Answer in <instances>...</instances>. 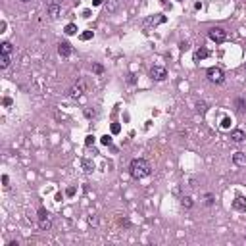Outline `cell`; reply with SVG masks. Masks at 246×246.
Instances as JSON below:
<instances>
[{
  "instance_id": "6da1fadb",
  "label": "cell",
  "mask_w": 246,
  "mask_h": 246,
  "mask_svg": "<svg viewBox=\"0 0 246 246\" xmlns=\"http://www.w3.org/2000/svg\"><path fill=\"white\" fill-rule=\"evenodd\" d=\"M129 173H131L133 179H144L152 173V167L144 158H135V160L129 163Z\"/></svg>"
},
{
  "instance_id": "7a4b0ae2",
  "label": "cell",
  "mask_w": 246,
  "mask_h": 246,
  "mask_svg": "<svg viewBox=\"0 0 246 246\" xmlns=\"http://www.w3.org/2000/svg\"><path fill=\"white\" fill-rule=\"evenodd\" d=\"M208 37L212 39L213 42H225L227 40V31L223 27H212L208 31Z\"/></svg>"
},
{
  "instance_id": "3957f363",
  "label": "cell",
  "mask_w": 246,
  "mask_h": 246,
  "mask_svg": "<svg viewBox=\"0 0 246 246\" xmlns=\"http://www.w3.org/2000/svg\"><path fill=\"white\" fill-rule=\"evenodd\" d=\"M206 75H208L209 81L215 83V85H221L223 81H225V73H223L219 67H209V69L206 71Z\"/></svg>"
},
{
  "instance_id": "277c9868",
  "label": "cell",
  "mask_w": 246,
  "mask_h": 246,
  "mask_svg": "<svg viewBox=\"0 0 246 246\" xmlns=\"http://www.w3.org/2000/svg\"><path fill=\"white\" fill-rule=\"evenodd\" d=\"M44 4H46V10H48V16L56 19L58 16H60V12H62V6L58 0H44Z\"/></svg>"
},
{
  "instance_id": "5b68a950",
  "label": "cell",
  "mask_w": 246,
  "mask_h": 246,
  "mask_svg": "<svg viewBox=\"0 0 246 246\" xmlns=\"http://www.w3.org/2000/svg\"><path fill=\"white\" fill-rule=\"evenodd\" d=\"M85 92H86V85H85V81H79L77 85H73V86L69 89V96L73 98V100H77V98H81Z\"/></svg>"
},
{
  "instance_id": "8992f818",
  "label": "cell",
  "mask_w": 246,
  "mask_h": 246,
  "mask_svg": "<svg viewBox=\"0 0 246 246\" xmlns=\"http://www.w3.org/2000/svg\"><path fill=\"white\" fill-rule=\"evenodd\" d=\"M150 77L154 79V81H163V79L167 77V71H165V67H162V66H154L150 69Z\"/></svg>"
},
{
  "instance_id": "52a82bcc",
  "label": "cell",
  "mask_w": 246,
  "mask_h": 246,
  "mask_svg": "<svg viewBox=\"0 0 246 246\" xmlns=\"http://www.w3.org/2000/svg\"><path fill=\"white\" fill-rule=\"evenodd\" d=\"M58 52H60V56L67 58V56H71L73 48H71V44H69V42H60V44H58Z\"/></svg>"
},
{
  "instance_id": "ba28073f",
  "label": "cell",
  "mask_w": 246,
  "mask_h": 246,
  "mask_svg": "<svg viewBox=\"0 0 246 246\" xmlns=\"http://www.w3.org/2000/svg\"><path fill=\"white\" fill-rule=\"evenodd\" d=\"M233 208H235V209H238V212H244V209H246V198L236 196V198L233 200Z\"/></svg>"
},
{
  "instance_id": "9c48e42d",
  "label": "cell",
  "mask_w": 246,
  "mask_h": 246,
  "mask_svg": "<svg viewBox=\"0 0 246 246\" xmlns=\"http://www.w3.org/2000/svg\"><path fill=\"white\" fill-rule=\"evenodd\" d=\"M231 139H233L235 142H242L246 139V133L242 131V129H235V131H231Z\"/></svg>"
},
{
  "instance_id": "30bf717a",
  "label": "cell",
  "mask_w": 246,
  "mask_h": 246,
  "mask_svg": "<svg viewBox=\"0 0 246 246\" xmlns=\"http://www.w3.org/2000/svg\"><path fill=\"white\" fill-rule=\"evenodd\" d=\"M209 56V52H208V48H204V46H200L196 52H194V62H200V60H204V58H208Z\"/></svg>"
},
{
  "instance_id": "8fae6325",
  "label": "cell",
  "mask_w": 246,
  "mask_h": 246,
  "mask_svg": "<svg viewBox=\"0 0 246 246\" xmlns=\"http://www.w3.org/2000/svg\"><path fill=\"white\" fill-rule=\"evenodd\" d=\"M39 227H40V231H50V227H52V219H50V215H48V217L39 219Z\"/></svg>"
},
{
  "instance_id": "7c38bea8",
  "label": "cell",
  "mask_w": 246,
  "mask_h": 246,
  "mask_svg": "<svg viewBox=\"0 0 246 246\" xmlns=\"http://www.w3.org/2000/svg\"><path fill=\"white\" fill-rule=\"evenodd\" d=\"M233 162H235L236 165H246V154H244V152H235Z\"/></svg>"
},
{
  "instance_id": "4fadbf2b",
  "label": "cell",
  "mask_w": 246,
  "mask_h": 246,
  "mask_svg": "<svg viewBox=\"0 0 246 246\" xmlns=\"http://www.w3.org/2000/svg\"><path fill=\"white\" fill-rule=\"evenodd\" d=\"M106 10L110 12V13L117 12L119 10V0H108V2H106Z\"/></svg>"
},
{
  "instance_id": "5bb4252c",
  "label": "cell",
  "mask_w": 246,
  "mask_h": 246,
  "mask_svg": "<svg viewBox=\"0 0 246 246\" xmlns=\"http://www.w3.org/2000/svg\"><path fill=\"white\" fill-rule=\"evenodd\" d=\"M235 108H236L238 113H244L246 112V100L244 98H236L235 100Z\"/></svg>"
},
{
  "instance_id": "9a60e30c",
  "label": "cell",
  "mask_w": 246,
  "mask_h": 246,
  "mask_svg": "<svg viewBox=\"0 0 246 246\" xmlns=\"http://www.w3.org/2000/svg\"><path fill=\"white\" fill-rule=\"evenodd\" d=\"M12 63V58H10V54H0V67L2 69H6Z\"/></svg>"
},
{
  "instance_id": "2e32d148",
  "label": "cell",
  "mask_w": 246,
  "mask_h": 246,
  "mask_svg": "<svg viewBox=\"0 0 246 246\" xmlns=\"http://www.w3.org/2000/svg\"><path fill=\"white\" fill-rule=\"evenodd\" d=\"M181 206H183L185 209H190V208L194 206V202H192L190 196H183V198H181Z\"/></svg>"
},
{
  "instance_id": "e0dca14e",
  "label": "cell",
  "mask_w": 246,
  "mask_h": 246,
  "mask_svg": "<svg viewBox=\"0 0 246 246\" xmlns=\"http://www.w3.org/2000/svg\"><path fill=\"white\" fill-rule=\"evenodd\" d=\"M12 44H10V42H2V44H0V52H2V54H10L12 52Z\"/></svg>"
},
{
  "instance_id": "ac0fdd59",
  "label": "cell",
  "mask_w": 246,
  "mask_h": 246,
  "mask_svg": "<svg viewBox=\"0 0 246 246\" xmlns=\"http://www.w3.org/2000/svg\"><path fill=\"white\" fill-rule=\"evenodd\" d=\"M163 21H165V16H160V13H158V17H150V19H148V23L156 25V23H163Z\"/></svg>"
},
{
  "instance_id": "d6986e66",
  "label": "cell",
  "mask_w": 246,
  "mask_h": 246,
  "mask_svg": "<svg viewBox=\"0 0 246 246\" xmlns=\"http://www.w3.org/2000/svg\"><path fill=\"white\" fill-rule=\"evenodd\" d=\"M83 167H85V171H86V173H90L92 169H94V163L89 162V160H83Z\"/></svg>"
},
{
  "instance_id": "ffe728a7",
  "label": "cell",
  "mask_w": 246,
  "mask_h": 246,
  "mask_svg": "<svg viewBox=\"0 0 246 246\" xmlns=\"http://www.w3.org/2000/svg\"><path fill=\"white\" fill-rule=\"evenodd\" d=\"M213 202H215V198H213V194H212V192H208L206 196H204V204H206V206H212Z\"/></svg>"
},
{
  "instance_id": "44dd1931",
  "label": "cell",
  "mask_w": 246,
  "mask_h": 246,
  "mask_svg": "<svg viewBox=\"0 0 246 246\" xmlns=\"http://www.w3.org/2000/svg\"><path fill=\"white\" fill-rule=\"evenodd\" d=\"M75 33H77V25H73V23L66 25V35H75Z\"/></svg>"
},
{
  "instance_id": "7402d4cb",
  "label": "cell",
  "mask_w": 246,
  "mask_h": 246,
  "mask_svg": "<svg viewBox=\"0 0 246 246\" xmlns=\"http://www.w3.org/2000/svg\"><path fill=\"white\" fill-rule=\"evenodd\" d=\"M196 110H198L200 113H204V112L208 110V104H206V102H202V100H200V102H196Z\"/></svg>"
},
{
  "instance_id": "603a6c76",
  "label": "cell",
  "mask_w": 246,
  "mask_h": 246,
  "mask_svg": "<svg viewBox=\"0 0 246 246\" xmlns=\"http://www.w3.org/2000/svg\"><path fill=\"white\" fill-rule=\"evenodd\" d=\"M100 142H102L104 146H110V144H112V136L110 135H104L102 139H100Z\"/></svg>"
},
{
  "instance_id": "cb8c5ba5",
  "label": "cell",
  "mask_w": 246,
  "mask_h": 246,
  "mask_svg": "<svg viewBox=\"0 0 246 246\" xmlns=\"http://www.w3.org/2000/svg\"><path fill=\"white\" fill-rule=\"evenodd\" d=\"M92 31H85V33H81V40H89V39H92Z\"/></svg>"
},
{
  "instance_id": "d4e9b609",
  "label": "cell",
  "mask_w": 246,
  "mask_h": 246,
  "mask_svg": "<svg viewBox=\"0 0 246 246\" xmlns=\"http://www.w3.org/2000/svg\"><path fill=\"white\" fill-rule=\"evenodd\" d=\"M92 71H94V73H104V67L102 66H100V63H94V66H92Z\"/></svg>"
},
{
  "instance_id": "484cf974",
  "label": "cell",
  "mask_w": 246,
  "mask_h": 246,
  "mask_svg": "<svg viewBox=\"0 0 246 246\" xmlns=\"http://www.w3.org/2000/svg\"><path fill=\"white\" fill-rule=\"evenodd\" d=\"M221 127H223V129H229V127H231V119H229V117H223V119H221Z\"/></svg>"
},
{
  "instance_id": "4316f807",
  "label": "cell",
  "mask_w": 246,
  "mask_h": 246,
  "mask_svg": "<svg viewBox=\"0 0 246 246\" xmlns=\"http://www.w3.org/2000/svg\"><path fill=\"white\" fill-rule=\"evenodd\" d=\"M2 185H4V189H10V177L8 175H2Z\"/></svg>"
},
{
  "instance_id": "83f0119b",
  "label": "cell",
  "mask_w": 246,
  "mask_h": 246,
  "mask_svg": "<svg viewBox=\"0 0 246 246\" xmlns=\"http://www.w3.org/2000/svg\"><path fill=\"white\" fill-rule=\"evenodd\" d=\"M89 223L92 227H96L98 225V217H96V215H89Z\"/></svg>"
},
{
  "instance_id": "f1b7e54d",
  "label": "cell",
  "mask_w": 246,
  "mask_h": 246,
  "mask_svg": "<svg viewBox=\"0 0 246 246\" xmlns=\"http://www.w3.org/2000/svg\"><path fill=\"white\" fill-rule=\"evenodd\" d=\"M119 131H121V127H119V123H112V133H113V135H117Z\"/></svg>"
},
{
  "instance_id": "f546056e",
  "label": "cell",
  "mask_w": 246,
  "mask_h": 246,
  "mask_svg": "<svg viewBox=\"0 0 246 246\" xmlns=\"http://www.w3.org/2000/svg\"><path fill=\"white\" fill-rule=\"evenodd\" d=\"M119 225H123V227H131V221H129L127 217H121V219H119Z\"/></svg>"
},
{
  "instance_id": "4dcf8cb0",
  "label": "cell",
  "mask_w": 246,
  "mask_h": 246,
  "mask_svg": "<svg viewBox=\"0 0 246 246\" xmlns=\"http://www.w3.org/2000/svg\"><path fill=\"white\" fill-rule=\"evenodd\" d=\"M85 144H86V146L94 144V136H92V135H89V136H86V140H85Z\"/></svg>"
},
{
  "instance_id": "1f68e13d",
  "label": "cell",
  "mask_w": 246,
  "mask_h": 246,
  "mask_svg": "<svg viewBox=\"0 0 246 246\" xmlns=\"http://www.w3.org/2000/svg\"><path fill=\"white\" fill-rule=\"evenodd\" d=\"M179 48L183 50V52H185V50H189V42H181V44H179Z\"/></svg>"
},
{
  "instance_id": "d6a6232c",
  "label": "cell",
  "mask_w": 246,
  "mask_h": 246,
  "mask_svg": "<svg viewBox=\"0 0 246 246\" xmlns=\"http://www.w3.org/2000/svg\"><path fill=\"white\" fill-rule=\"evenodd\" d=\"M85 115L86 117H94V110H85Z\"/></svg>"
},
{
  "instance_id": "836d02e7",
  "label": "cell",
  "mask_w": 246,
  "mask_h": 246,
  "mask_svg": "<svg viewBox=\"0 0 246 246\" xmlns=\"http://www.w3.org/2000/svg\"><path fill=\"white\" fill-rule=\"evenodd\" d=\"M66 192H67V196H73V194H75V186H69Z\"/></svg>"
},
{
  "instance_id": "e575fe53",
  "label": "cell",
  "mask_w": 246,
  "mask_h": 246,
  "mask_svg": "<svg viewBox=\"0 0 246 246\" xmlns=\"http://www.w3.org/2000/svg\"><path fill=\"white\" fill-rule=\"evenodd\" d=\"M127 81H129V83H131V85H133V83H135V75L131 73V75H129V79H127Z\"/></svg>"
},
{
  "instance_id": "d590c367",
  "label": "cell",
  "mask_w": 246,
  "mask_h": 246,
  "mask_svg": "<svg viewBox=\"0 0 246 246\" xmlns=\"http://www.w3.org/2000/svg\"><path fill=\"white\" fill-rule=\"evenodd\" d=\"M92 4H94V6H100V4H102V0H92Z\"/></svg>"
},
{
  "instance_id": "8d00e7d4",
  "label": "cell",
  "mask_w": 246,
  "mask_h": 246,
  "mask_svg": "<svg viewBox=\"0 0 246 246\" xmlns=\"http://www.w3.org/2000/svg\"><path fill=\"white\" fill-rule=\"evenodd\" d=\"M19 2H29V0H19Z\"/></svg>"
},
{
  "instance_id": "74e56055",
  "label": "cell",
  "mask_w": 246,
  "mask_h": 246,
  "mask_svg": "<svg viewBox=\"0 0 246 246\" xmlns=\"http://www.w3.org/2000/svg\"><path fill=\"white\" fill-rule=\"evenodd\" d=\"M244 69H246V63H244Z\"/></svg>"
},
{
  "instance_id": "f35d334b",
  "label": "cell",
  "mask_w": 246,
  "mask_h": 246,
  "mask_svg": "<svg viewBox=\"0 0 246 246\" xmlns=\"http://www.w3.org/2000/svg\"><path fill=\"white\" fill-rule=\"evenodd\" d=\"M181 2H183V0H181Z\"/></svg>"
}]
</instances>
